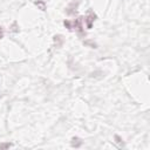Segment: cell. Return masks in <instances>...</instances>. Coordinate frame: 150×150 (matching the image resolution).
Returning <instances> with one entry per match:
<instances>
[{
  "label": "cell",
  "mask_w": 150,
  "mask_h": 150,
  "mask_svg": "<svg viewBox=\"0 0 150 150\" xmlns=\"http://www.w3.org/2000/svg\"><path fill=\"white\" fill-rule=\"evenodd\" d=\"M77 5H79V2H71V4L67 7V14H75Z\"/></svg>",
  "instance_id": "3"
},
{
  "label": "cell",
  "mask_w": 150,
  "mask_h": 150,
  "mask_svg": "<svg viewBox=\"0 0 150 150\" xmlns=\"http://www.w3.org/2000/svg\"><path fill=\"white\" fill-rule=\"evenodd\" d=\"M4 33H5V32H4V28L0 26V40L4 38Z\"/></svg>",
  "instance_id": "8"
},
{
  "label": "cell",
  "mask_w": 150,
  "mask_h": 150,
  "mask_svg": "<svg viewBox=\"0 0 150 150\" xmlns=\"http://www.w3.org/2000/svg\"><path fill=\"white\" fill-rule=\"evenodd\" d=\"M95 19H96V14H95L93 11H89L88 15L84 18V21H86V23H87V28H88V29H90V28H91L93 22L95 21Z\"/></svg>",
  "instance_id": "2"
},
{
  "label": "cell",
  "mask_w": 150,
  "mask_h": 150,
  "mask_svg": "<svg viewBox=\"0 0 150 150\" xmlns=\"http://www.w3.org/2000/svg\"><path fill=\"white\" fill-rule=\"evenodd\" d=\"M54 41L56 43V47H61L62 46V42H63V39L61 35H55L54 36Z\"/></svg>",
  "instance_id": "5"
},
{
  "label": "cell",
  "mask_w": 150,
  "mask_h": 150,
  "mask_svg": "<svg viewBox=\"0 0 150 150\" xmlns=\"http://www.w3.org/2000/svg\"><path fill=\"white\" fill-rule=\"evenodd\" d=\"M81 144H82V141L79 137H73L71 138V146L73 148H79V146H81Z\"/></svg>",
  "instance_id": "4"
},
{
  "label": "cell",
  "mask_w": 150,
  "mask_h": 150,
  "mask_svg": "<svg viewBox=\"0 0 150 150\" xmlns=\"http://www.w3.org/2000/svg\"><path fill=\"white\" fill-rule=\"evenodd\" d=\"M115 139H116V142H117V143H120L121 145L123 144V143H122V138H121L120 136H117V135H116V136H115Z\"/></svg>",
  "instance_id": "7"
},
{
  "label": "cell",
  "mask_w": 150,
  "mask_h": 150,
  "mask_svg": "<svg viewBox=\"0 0 150 150\" xmlns=\"http://www.w3.org/2000/svg\"><path fill=\"white\" fill-rule=\"evenodd\" d=\"M13 144L12 143H1L0 144V149L1 150H4V149H8V148H11Z\"/></svg>",
  "instance_id": "6"
},
{
  "label": "cell",
  "mask_w": 150,
  "mask_h": 150,
  "mask_svg": "<svg viewBox=\"0 0 150 150\" xmlns=\"http://www.w3.org/2000/svg\"><path fill=\"white\" fill-rule=\"evenodd\" d=\"M82 19L83 18H77L76 20H74V21H68V20H66L64 22H63V25L69 29V30H71V29H75L77 33H80V34H82L83 33V26H82Z\"/></svg>",
  "instance_id": "1"
}]
</instances>
